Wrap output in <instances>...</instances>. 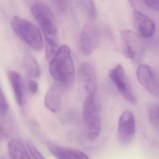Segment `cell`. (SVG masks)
I'll use <instances>...</instances> for the list:
<instances>
[{"mask_svg": "<svg viewBox=\"0 0 159 159\" xmlns=\"http://www.w3.org/2000/svg\"><path fill=\"white\" fill-rule=\"evenodd\" d=\"M148 117L152 126L159 131V105H152L148 110Z\"/></svg>", "mask_w": 159, "mask_h": 159, "instance_id": "ffe728a7", "label": "cell"}, {"mask_svg": "<svg viewBox=\"0 0 159 159\" xmlns=\"http://www.w3.org/2000/svg\"><path fill=\"white\" fill-rule=\"evenodd\" d=\"M134 23L138 32L144 38L151 37L156 31V25L151 18L138 10L133 12Z\"/></svg>", "mask_w": 159, "mask_h": 159, "instance_id": "30bf717a", "label": "cell"}, {"mask_svg": "<svg viewBox=\"0 0 159 159\" xmlns=\"http://www.w3.org/2000/svg\"><path fill=\"white\" fill-rule=\"evenodd\" d=\"M123 44L132 49L135 54L142 49V43L136 33L129 30H122L120 32Z\"/></svg>", "mask_w": 159, "mask_h": 159, "instance_id": "2e32d148", "label": "cell"}, {"mask_svg": "<svg viewBox=\"0 0 159 159\" xmlns=\"http://www.w3.org/2000/svg\"><path fill=\"white\" fill-rule=\"evenodd\" d=\"M142 2L148 7L159 11V0H142Z\"/></svg>", "mask_w": 159, "mask_h": 159, "instance_id": "603a6c76", "label": "cell"}, {"mask_svg": "<svg viewBox=\"0 0 159 159\" xmlns=\"http://www.w3.org/2000/svg\"><path fill=\"white\" fill-rule=\"evenodd\" d=\"M31 12L43 31L45 38H56L57 30V23L49 7L43 3L36 2L32 5Z\"/></svg>", "mask_w": 159, "mask_h": 159, "instance_id": "3957f363", "label": "cell"}, {"mask_svg": "<svg viewBox=\"0 0 159 159\" xmlns=\"http://www.w3.org/2000/svg\"><path fill=\"white\" fill-rule=\"evenodd\" d=\"M118 137L120 143H130L135 132V121L133 114L130 111H125L120 115L118 124Z\"/></svg>", "mask_w": 159, "mask_h": 159, "instance_id": "ba28073f", "label": "cell"}, {"mask_svg": "<svg viewBox=\"0 0 159 159\" xmlns=\"http://www.w3.org/2000/svg\"><path fill=\"white\" fill-rule=\"evenodd\" d=\"M27 147L30 155L33 157V158L38 159H44L43 156L40 153V151L32 142L30 141H28L27 143Z\"/></svg>", "mask_w": 159, "mask_h": 159, "instance_id": "44dd1931", "label": "cell"}, {"mask_svg": "<svg viewBox=\"0 0 159 159\" xmlns=\"http://www.w3.org/2000/svg\"><path fill=\"white\" fill-rule=\"evenodd\" d=\"M59 84L52 86L46 94L44 104L46 107L53 113H57L61 108L62 89Z\"/></svg>", "mask_w": 159, "mask_h": 159, "instance_id": "7c38bea8", "label": "cell"}, {"mask_svg": "<svg viewBox=\"0 0 159 159\" xmlns=\"http://www.w3.org/2000/svg\"><path fill=\"white\" fill-rule=\"evenodd\" d=\"M99 42V32L97 26L93 22H88L84 26L79 40L81 53L85 56L91 55L97 48Z\"/></svg>", "mask_w": 159, "mask_h": 159, "instance_id": "5b68a950", "label": "cell"}, {"mask_svg": "<svg viewBox=\"0 0 159 159\" xmlns=\"http://www.w3.org/2000/svg\"><path fill=\"white\" fill-rule=\"evenodd\" d=\"M109 76L123 98L130 103H136V98L126 77L123 67L118 64L109 72Z\"/></svg>", "mask_w": 159, "mask_h": 159, "instance_id": "8992f818", "label": "cell"}, {"mask_svg": "<svg viewBox=\"0 0 159 159\" xmlns=\"http://www.w3.org/2000/svg\"><path fill=\"white\" fill-rule=\"evenodd\" d=\"M29 88L31 93L36 94L39 89L38 83L34 80H30L29 83Z\"/></svg>", "mask_w": 159, "mask_h": 159, "instance_id": "cb8c5ba5", "label": "cell"}, {"mask_svg": "<svg viewBox=\"0 0 159 159\" xmlns=\"http://www.w3.org/2000/svg\"><path fill=\"white\" fill-rule=\"evenodd\" d=\"M23 63L26 71L31 77L37 78L41 76V68L36 60L32 55H26Z\"/></svg>", "mask_w": 159, "mask_h": 159, "instance_id": "e0dca14e", "label": "cell"}, {"mask_svg": "<svg viewBox=\"0 0 159 159\" xmlns=\"http://www.w3.org/2000/svg\"><path fill=\"white\" fill-rule=\"evenodd\" d=\"M11 28L16 35L30 48L40 51L43 47V42L39 29L32 22L18 16L11 19Z\"/></svg>", "mask_w": 159, "mask_h": 159, "instance_id": "7a4b0ae2", "label": "cell"}, {"mask_svg": "<svg viewBox=\"0 0 159 159\" xmlns=\"http://www.w3.org/2000/svg\"><path fill=\"white\" fill-rule=\"evenodd\" d=\"M137 79L142 86L154 96L159 93V85L151 67L147 64H141L136 71Z\"/></svg>", "mask_w": 159, "mask_h": 159, "instance_id": "9c48e42d", "label": "cell"}, {"mask_svg": "<svg viewBox=\"0 0 159 159\" xmlns=\"http://www.w3.org/2000/svg\"><path fill=\"white\" fill-rule=\"evenodd\" d=\"M47 146L50 153L58 159H89L87 154L77 149L64 147L50 142L47 143Z\"/></svg>", "mask_w": 159, "mask_h": 159, "instance_id": "8fae6325", "label": "cell"}, {"mask_svg": "<svg viewBox=\"0 0 159 159\" xmlns=\"http://www.w3.org/2000/svg\"><path fill=\"white\" fill-rule=\"evenodd\" d=\"M94 99L86 97L82 108L83 119L88 129V139L91 142L98 138L101 130L100 113Z\"/></svg>", "mask_w": 159, "mask_h": 159, "instance_id": "277c9868", "label": "cell"}, {"mask_svg": "<svg viewBox=\"0 0 159 159\" xmlns=\"http://www.w3.org/2000/svg\"><path fill=\"white\" fill-rule=\"evenodd\" d=\"M49 71L53 78L62 87L71 86L75 77V69L71 57V50L67 45L59 48L49 63Z\"/></svg>", "mask_w": 159, "mask_h": 159, "instance_id": "6da1fadb", "label": "cell"}, {"mask_svg": "<svg viewBox=\"0 0 159 159\" xmlns=\"http://www.w3.org/2000/svg\"><path fill=\"white\" fill-rule=\"evenodd\" d=\"M78 74L83 84L86 97L95 99L97 82L96 72L93 66L88 63H82L78 68Z\"/></svg>", "mask_w": 159, "mask_h": 159, "instance_id": "52a82bcc", "label": "cell"}, {"mask_svg": "<svg viewBox=\"0 0 159 159\" xmlns=\"http://www.w3.org/2000/svg\"><path fill=\"white\" fill-rule=\"evenodd\" d=\"M8 77L15 93L16 100L19 105H22L24 103V93L21 76L17 72L11 71L8 73Z\"/></svg>", "mask_w": 159, "mask_h": 159, "instance_id": "9a60e30c", "label": "cell"}, {"mask_svg": "<svg viewBox=\"0 0 159 159\" xmlns=\"http://www.w3.org/2000/svg\"><path fill=\"white\" fill-rule=\"evenodd\" d=\"M61 11H64L67 7V0H53Z\"/></svg>", "mask_w": 159, "mask_h": 159, "instance_id": "d4e9b609", "label": "cell"}, {"mask_svg": "<svg viewBox=\"0 0 159 159\" xmlns=\"http://www.w3.org/2000/svg\"><path fill=\"white\" fill-rule=\"evenodd\" d=\"M122 52L123 55L127 58L134 59L136 56L135 52L129 47L122 44Z\"/></svg>", "mask_w": 159, "mask_h": 159, "instance_id": "7402d4cb", "label": "cell"}, {"mask_svg": "<svg viewBox=\"0 0 159 159\" xmlns=\"http://www.w3.org/2000/svg\"><path fill=\"white\" fill-rule=\"evenodd\" d=\"M14 119L9 108L0 107V132L5 136H9L15 130Z\"/></svg>", "mask_w": 159, "mask_h": 159, "instance_id": "5bb4252c", "label": "cell"}, {"mask_svg": "<svg viewBox=\"0 0 159 159\" xmlns=\"http://www.w3.org/2000/svg\"><path fill=\"white\" fill-rule=\"evenodd\" d=\"M129 2L133 8L136 9L139 7V3L142 2V0H129Z\"/></svg>", "mask_w": 159, "mask_h": 159, "instance_id": "4316f807", "label": "cell"}, {"mask_svg": "<svg viewBox=\"0 0 159 159\" xmlns=\"http://www.w3.org/2000/svg\"><path fill=\"white\" fill-rule=\"evenodd\" d=\"M45 41L46 58L49 63L57 54L59 47L56 38H45Z\"/></svg>", "mask_w": 159, "mask_h": 159, "instance_id": "ac0fdd59", "label": "cell"}, {"mask_svg": "<svg viewBox=\"0 0 159 159\" xmlns=\"http://www.w3.org/2000/svg\"><path fill=\"white\" fill-rule=\"evenodd\" d=\"M8 154L10 157L14 159L31 158L25 145L19 139H12L7 145Z\"/></svg>", "mask_w": 159, "mask_h": 159, "instance_id": "4fadbf2b", "label": "cell"}, {"mask_svg": "<svg viewBox=\"0 0 159 159\" xmlns=\"http://www.w3.org/2000/svg\"><path fill=\"white\" fill-rule=\"evenodd\" d=\"M80 4L83 11L90 19L96 18L97 16V10L93 0H79Z\"/></svg>", "mask_w": 159, "mask_h": 159, "instance_id": "d6986e66", "label": "cell"}, {"mask_svg": "<svg viewBox=\"0 0 159 159\" xmlns=\"http://www.w3.org/2000/svg\"><path fill=\"white\" fill-rule=\"evenodd\" d=\"M0 107L3 108H9L8 104L7 102L1 87H0Z\"/></svg>", "mask_w": 159, "mask_h": 159, "instance_id": "484cf974", "label": "cell"}]
</instances>
